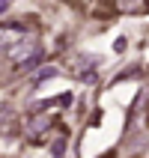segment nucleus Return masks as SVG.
<instances>
[{"label": "nucleus", "mask_w": 149, "mask_h": 158, "mask_svg": "<svg viewBox=\"0 0 149 158\" xmlns=\"http://www.w3.org/2000/svg\"><path fill=\"white\" fill-rule=\"evenodd\" d=\"M21 39H27V36H24V27H21V24H18V27L3 24V30H0V42H3V51H6V48H12L15 42H21Z\"/></svg>", "instance_id": "3"}, {"label": "nucleus", "mask_w": 149, "mask_h": 158, "mask_svg": "<svg viewBox=\"0 0 149 158\" xmlns=\"http://www.w3.org/2000/svg\"><path fill=\"white\" fill-rule=\"evenodd\" d=\"M119 12H149V0H116Z\"/></svg>", "instance_id": "4"}, {"label": "nucleus", "mask_w": 149, "mask_h": 158, "mask_svg": "<svg viewBox=\"0 0 149 158\" xmlns=\"http://www.w3.org/2000/svg\"><path fill=\"white\" fill-rule=\"evenodd\" d=\"M51 123H54L51 114H33L30 123H27V134H30V137H42V134L51 128Z\"/></svg>", "instance_id": "2"}, {"label": "nucleus", "mask_w": 149, "mask_h": 158, "mask_svg": "<svg viewBox=\"0 0 149 158\" xmlns=\"http://www.w3.org/2000/svg\"><path fill=\"white\" fill-rule=\"evenodd\" d=\"M9 3H12V0H0V15H6V12H9Z\"/></svg>", "instance_id": "5"}, {"label": "nucleus", "mask_w": 149, "mask_h": 158, "mask_svg": "<svg viewBox=\"0 0 149 158\" xmlns=\"http://www.w3.org/2000/svg\"><path fill=\"white\" fill-rule=\"evenodd\" d=\"M3 54H6V60L12 66H18V69H33L36 63L42 60V45L36 42V39H21L12 48H6Z\"/></svg>", "instance_id": "1"}]
</instances>
